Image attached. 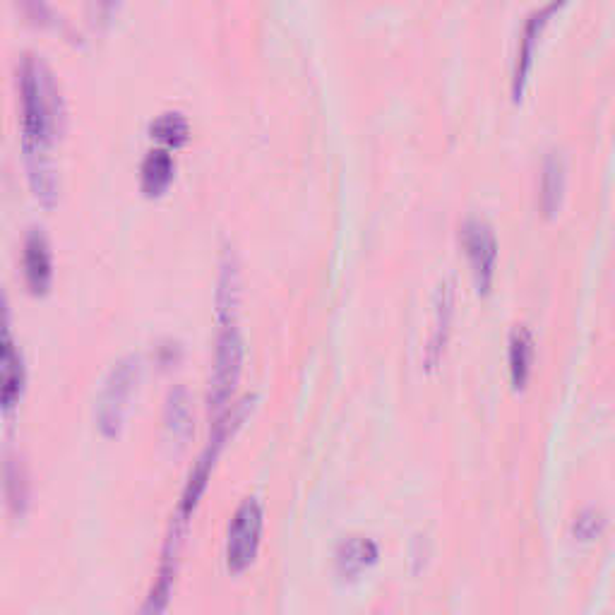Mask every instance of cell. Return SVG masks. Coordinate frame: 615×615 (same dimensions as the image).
Listing matches in <instances>:
<instances>
[{
  "mask_svg": "<svg viewBox=\"0 0 615 615\" xmlns=\"http://www.w3.org/2000/svg\"><path fill=\"white\" fill-rule=\"evenodd\" d=\"M22 147L51 149L63 128V99L51 68L37 56H25L20 65Z\"/></svg>",
  "mask_w": 615,
  "mask_h": 615,
  "instance_id": "cell-1",
  "label": "cell"
},
{
  "mask_svg": "<svg viewBox=\"0 0 615 615\" xmlns=\"http://www.w3.org/2000/svg\"><path fill=\"white\" fill-rule=\"evenodd\" d=\"M243 370V337L236 322H222L217 334V349H214V363L210 375V392H207V406L214 419L224 414L234 399L238 378Z\"/></svg>",
  "mask_w": 615,
  "mask_h": 615,
  "instance_id": "cell-2",
  "label": "cell"
},
{
  "mask_svg": "<svg viewBox=\"0 0 615 615\" xmlns=\"http://www.w3.org/2000/svg\"><path fill=\"white\" fill-rule=\"evenodd\" d=\"M137 380H140V358L137 356H125L111 368L97 399V426L106 438H116L121 433Z\"/></svg>",
  "mask_w": 615,
  "mask_h": 615,
  "instance_id": "cell-3",
  "label": "cell"
},
{
  "mask_svg": "<svg viewBox=\"0 0 615 615\" xmlns=\"http://www.w3.org/2000/svg\"><path fill=\"white\" fill-rule=\"evenodd\" d=\"M265 531V507L255 495L243 500L226 529V567L234 575L246 572L255 563Z\"/></svg>",
  "mask_w": 615,
  "mask_h": 615,
  "instance_id": "cell-4",
  "label": "cell"
},
{
  "mask_svg": "<svg viewBox=\"0 0 615 615\" xmlns=\"http://www.w3.org/2000/svg\"><path fill=\"white\" fill-rule=\"evenodd\" d=\"M188 527L190 524L183 522L181 517L176 515L171 517L164 548H161L157 577H154L152 587L147 591L140 615H164L166 608H169L173 589H176L178 570H181V551L185 543V534H188Z\"/></svg>",
  "mask_w": 615,
  "mask_h": 615,
  "instance_id": "cell-5",
  "label": "cell"
},
{
  "mask_svg": "<svg viewBox=\"0 0 615 615\" xmlns=\"http://www.w3.org/2000/svg\"><path fill=\"white\" fill-rule=\"evenodd\" d=\"M459 231H462L459 236H462V246L467 250L471 270H474L476 286H479V291H488L495 277V267H498V238H495L493 226L483 217L471 214L464 219Z\"/></svg>",
  "mask_w": 615,
  "mask_h": 615,
  "instance_id": "cell-6",
  "label": "cell"
},
{
  "mask_svg": "<svg viewBox=\"0 0 615 615\" xmlns=\"http://www.w3.org/2000/svg\"><path fill=\"white\" fill-rule=\"evenodd\" d=\"M25 390V366L10 337L8 298L0 289V411L13 409Z\"/></svg>",
  "mask_w": 615,
  "mask_h": 615,
  "instance_id": "cell-7",
  "label": "cell"
},
{
  "mask_svg": "<svg viewBox=\"0 0 615 615\" xmlns=\"http://www.w3.org/2000/svg\"><path fill=\"white\" fill-rule=\"evenodd\" d=\"M560 5L563 3L551 0V3L536 8L534 13L527 17V22H524L522 37H519V46H517V56H515V68H512V97L515 99L522 97L524 85H527V75L531 70V61H534L536 46H539L541 32L546 29L548 20H551V15L560 8Z\"/></svg>",
  "mask_w": 615,
  "mask_h": 615,
  "instance_id": "cell-8",
  "label": "cell"
},
{
  "mask_svg": "<svg viewBox=\"0 0 615 615\" xmlns=\"http://www.w3.org/2000/svg\"><path fill=\"white\" fill-rule=\"evenodd\" d=\"M452 315H455V286H452L450 279H443L433 296V327L426 346L428 368L438 366L440 358L445 354L447 339H450L452 330Z\"/></svg>",
  "mask_w": 615,
  "mask_h": 615,
  "instance_id": "cell-9",
  "label": "cell"
},
{
  "mask_svg": "<svg viewBox=\"0 0 615 615\" xmlns=\"http://www.w3.org/2000/svg\"><path fill=\"white\" fill-rule=\"evenodd\" d=\"M22 265H25V279L32 294H46L53 279V258L49 241L39 229L29 231L25 238Z\"/></svg>",
  "mask_w": 615,
  "mask_h": 615,
  "instance_id": "cell-10",
  "label": "cell"
},
{
  "mask_svg": "<svg viewBox=\"0 0 615 615\" xmlns=\"http://www.w3.org/2000/svg\"><path fill=\"white\" fill-rule=\"evenodd\" d=\"M29 185H32L34 195L46 207L56 205L58 200V173L56 164L49 149H25Z\"/></svg>",
  "mask_w": 615,
  "mask_h": 615,
  "instance_id": "cell-11",
  "label": "cell"
},
{
  "mask_svg": "<svg viewBox=\"0 0 615 615\" xmlns=\"http://www.w3.org/2000/svg\"><path fill=\"white\" fill-rule=\"evenodd\" d=\"M565 195V159L558 149H551V152L543 157L541 164V210L543 214L558 212L560 202H563Z\"/></svg>",
  "mask_w": 615,
  "mask_h": 615,
  "instance_id": "cell-12",
  "label": "cell"
},
{
  "mask_svg": "<svg viewBox=\"0 0 615 615\" xmlns=\"http://www.w3.org/2000/svg\"><path fill=\"white\" fill-rule=\"evenodd\" d=\"M507 361H510L512 385L522 390L527 385L531 368H534V334L527 325H515L510 332V349H507Z\"/></svg>",
  "mask_w": 615,
  "mask_h": 615,
  "instance_id": "cell-13",
  "label": "cell"
},
{
  "mask_svg": "<svg viewBox=\"0 0 615 615\" xmlns=\"http://www.w3.org/2000/svg\"><path fill=\"white\" fill-rule=\"evenodd\" d=\"M378 543L366 536H351L339 543L337 548V570L344 577H356L358 572H363L366 567L378 563Z\"/></svg>",
  "mask_w": 615,
  "mask_h": 615,
  "instance_id": "cell-14",
  "label": "cell"
},
{
  "mask_svg": "<svg viewBox=\"0 0 615 615\" xmlns=\"http://www.w3.org/2000/svg\"><path fill=\"white\" fill-rule=\"evenodd\" d=\"M238 303H241V270H238L236 255L226 253L217 289L219 322H236Z\"/></svg>",
  "mask_w": 615,
  "mask_h": 615,
  "instance_id": "cell-15",
  "label": "cell"
},
{
  "mask_svg": "<svg viewBox=\"0 0 615 615\" xmlns=\"http://www.w3.org/2000/svg\"><path fill=\"white\" fill-rule=\"evenodd\" d=\"M0 479H3V493L5 500H8L10 510L15 515H22L27 510V500H29V483H27V471L22 467L20 457L5 455L3 457V471H0Z\"/></svg>",
  "mask_w": 615,
  "mask_h": 615,
  "instance_id": "cell-16",
  "label": "cell"
},
{
  "mask_svg": "<svg viewBox=\"0 0 615 615\" xmlns=\"http://www.w3.org/2000/svg\"><path fill=\"white\" fill-rule=\"evenodd\" d=\"M173 157L166 149H152L142 161L140 181L147 195H161L173 181Z\"/></svg>",
  "mask_w": 615,
  "mask_h": 615,
  "instance_id": "cell-17",
  "label": "cell"
},
{
  "mask_svg": "<svg viewBox=\"0 0 615 615\" xmlns=\"http://www.w3.org/2000/svg\"><path fill=\"white\" fill-rule=\"evenodd\" d=\"M149 133H152V137H157L159 142H164V145L178 147L183 145L190 135L188 118L178 111H166L154 118L152 125H149Z\"/></svg>",
  "mask_w": 615,
  "mask_h": 615,
  "instance_id": "cell-18",
  "label": "cell"
},
{
  "mask_svg": "<svg viewBox=\"0 0 615 615\" xmlns=\"http://www.w3.org/2000/svg\"><path fill=\"white\" fill-rule=\"evenodd\" d=\"M166 423L176 435H188L190 431V397L185 387H176L166 399Z\"/></svg>",
  "mask_w": 615,
  "mask_h": 615,
  "instance_id": "cell-19",
  "label": "cell"
},
{
  "mask_svg": "<svg viewBox=\"0 0 615 615\" xmlns=\"http://www.w3.org/2000/svg\"><path fill=\"white\" fill-rule=\"evenodd\" d=\"M603 527H606V517H603L601 510H594V507H587L575 517L572 522V531H575L577 539L591 541L601 534Z\"/></svg>",
  "mask_w": 615,
  "mask_h": 615,
  "instance_id": "cell-20",
  "label": "cell"
}]
</instances>
